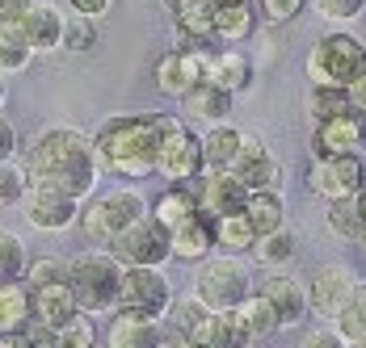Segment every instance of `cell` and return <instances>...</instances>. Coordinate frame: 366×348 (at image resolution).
<instances>
[{"instance_id": "cell-54", "label": "cell", "mask_w": 366, "mask_h": 348, "mask_svg": "<svg viewBox=\"0 0 366 348\" xmlns=\"http://www.w3.org/2000/svg\"><path fill=\"white\" fill-rule=\"evenodd\" d=\"M164 4H173V0H164Z\"/></svg>"}, {"instance_id": "cell-13", "label": "cell", "mask_w": 366, "mask_h": 348, "mask_svg": "<svg viewBox=\"0 0 366 348\" xmlns=\"http://www.w3.org/2000/svg\"><path fill=\"white\" fill-rule=\"evenodd\" d=\"M194 189H198V202H202V210L211 218L236 214V210H244V202H249V185L232 173V168H207V173L194 180Z\"/></svg>"}, {"instance_id": "cell-36", "label": "cell", "mask_w": 366, "mask_h": 348, "mask_svg": "<svg viewBox=\"0 0 366 348\" xmlns=\"http://www.w3.org/2000/svg\"><path fill=\"white\" fill-rule=\"evenodd\" d=\"M345 336V344H366V285L354 290V298L345 302V311L332 319Z\"/></svg>"}, {"instance_id": "cell-26", "label": "cell", "mask_w": 366, "mask_h": 348, "mask_svg": "<svg viewBox=\"0 0 366 348\" xmlns=\"http://www.w3.org/2000/svg\"><path fill=\"white\" fill-rule=\"evenodd\" d=\"M257 26L253 0H219L215 4V38L219 42H244Z\"/></svg>"}, {"instance_id": "cell-30", "label": "cell", "mask_w": 366, "mask_h": 348, "mask_svg": "<svg viewBox=\"0 0 366 348\" xmlns=\"http://www.w3.org/2000/svg\"><path fill=\"white\" fill-rule=\"evenodd\" d=\"M325 222H329V231L337 235V240H345V244H362L366 214H362V206H358V198H337V202H329Z\"/></svg>"}, {"instance_id": "cell-46", "label": "cell", "mask_w": 366, "mask_h": 348, "mask_svg": "<svg viewBox=\"0 0 366 348\" xmlns=\"http://www.w3.org/2000/svg\"><path fill=\"white\" fill-rule=\"evenodd\" d=\"M34 0H0V26H17L26 13H30Z\"/></svg>"}, {"instance_id": "cell-48", "label": "cell", "mask_w": 366, "mask_h": 348, "mask_svg": "<svg viewBox=\"0 0 366 348\" xmlns=\"http://www.w3.org/2000/svg\"><path fill=\"white\" fill-rule=\"evenodd\" d=\"M13 151H17V130H13V122L0 113V160H13Z\"/></svg>"}, {"instance_id": "cell-5", "label": "cell", "mask_w": 366, "mask_h": 348, "mask_svg": "<svg viewBox=\"0 0 366 348\" xmlns=\"http://www.w3.org/2000/svg\"><path fill=\"white\" fill-rule=\"evenodd\" d=\"M194 294L211 307V311H232L253 294V269L240 260V252H223V256H207L198 260V277H194Z\"/></svg>"}, {"instance_id": "cell-39", "label": "cell", "mask_w": 366, "mask_h": 348, "mask_svg": "<svg viewBox=\"0 0 366 348\" xmlns=\"http://www.w3.org/2000/svg\"><path fill=\"white\" fill-rule=\"evenodd\" d=\"M26 193H30V173L17 168L13 160H0V210L21 206Z\"/></svg>"}, {"instance_id": "cell-9", "label": "cell", "mask_w": 366, "mask_h": 348, "mask_svg": "<svg viewBox=\"0 0 366 348\" xmlns=\"http://www.w3.org/2000/svg\"><path fill=\"white\" fill-rule=\"evenodd\" d=\"M118 307L160 323V319L169 314V307H173V285L160 273V265H122Z\"/></svg>"}, {"instance_id": "cell-2", "label": "cell", "mask_w": 366, "mask_h": 348, "mask_svg": "<svg viewBox=\"0 0 366 348\" xmlns=\"http://www.w3.org/2000/svg\"><path fill=\"white\" fill-rule=\"evenodd\" d=\"M102 168L127 180H144L156 173V113H114L93 135Z\"/></svg>"}, {"instance_id": "cell-38", "label": "cell", "mask_w": 366, "mask_h": 348, "mask_svg": "<svg viewBox=\"0 0 366 348\" xmlns=\"http://www.w3.org/2000/svg\"><path fill=\"white\" fill-rule=\"evenodd\" d=\"M97 46V17H89V13H68L64 17V51H93Z\"/></svg>"}, {"instance_id": "cell-53", "label": "cell", "mask_w": 366, "mask_h": 348, "mask_svg": "<svg viewBox=\"0 0 366 348\" xmlns=\"http://www.w3.org/2000/svg\"><path fill=\"white\" fill-rule=\"evenodd\" d=\"M362 247H366V235H362Z\"/></svg>"}, {"instance_id": "cell-20", "label": "cell", "mask_w": 366, "mask_h": 348, "mask_svg": "<svg viewBox=\"0 0 366 348\" xmlns=\"http://www.w3.org/2000/svg\"><path fill=\"white\" fill-rule=\"evenodd\" d=\"M185 340H189L194 348H236V344H249L232 311H207L194 327H189V332H185Z\"/></svg>"}, {"instance_id": "cell-8", "label": "cell", "mask_w": 366, "mask_h": 348, "mask_svg": "<svg viewBox=\"0 0 366 348\" xmlns=\"http://www.w3.org/2000/svg\"><path fill=\"white\" fill-rule=\"evenodd\" d=\"M110 252L122 265H164V260L173 256V231H169L152 210H144L135 222H127V227L114 235Z\"/></svg>"}, {"instance_id": "cell-40", "label": "cell", "mask_w": 366, "mask_h": 348, "mask_svg": "<svg viewBox=\"0 0 366 348\" xmlns=\"http://www.w3.org/2000/svg\"><path fill=\"white\" fill-rule=\"evenodd\" d=\"M93 344H97V327H93V314L80 311L72 323L59 332V348H93Z\"/></svg>"}, {"instance_id": "cell-44", "label": "cell", "mask_w": 366, "mask_h": 348, "mask_svg": "<svg viewBox=\"0 0 366 348\" xmlns=\"http://www.w3.org/2000/svg\"><path fill=\"white\" fill-rule=\"evenodd\" d=\"M303 4L307 0H261V13L269 17V21H291L303 13Z\"/></svg>"}, {"instance_id": "cell-28", "label": "cell", "mask_w": 366, "mask_h": 348, "mask_svg": "<svg viewBox=\"0 0 366 348\" xmlns=\"http://www.w3.org/2000/svg\"><path fill=\"white\" fill-rule=\"evenodd\" d=\"M207 80H215V84L227 88V93H244V88L253 84V63H249L244 51H215L211 76H207Z\"/></svg>"}, {"instance_id": "cell-50", "label": "cell", "mask_w": 366, "mask_h": 348, "mask_svg": "<svg viewBox=\"0 0 366 348\" xmlns=\"http://www.w3.org/2000/svg\"><path fill=\"white\" fill-rule=\"evenodd\" d=\"M4 93H9V84H4V71H0V105H4Z\"/></svg>"}, {"instance_id": "cell-37", "label": "cell", "mask_w": 366, "mask_h": 348, "mask_svg": "<svg viewBox=\"0 0 366 348\" xmlns=\"http://www.w3.org/2000/svg\"><path fill=\"white\" fill-rule=\"evenodd\" d=\"M30 269V252H26V240L17 231H0V281L9 277H26Z\"/></svg>"}, {"instance_id": "cell-17", "label": "cell", "mask_w": 366, "mask_h": 348, "mask_svg": "<svg viewBox=\"0 0 366 348\" xmlns=\"http://www.w3.org/2000/svg\"><path fill=\"white\" fill-rule=\"evenodd\" d=\"M232 97H236V93L219 88L215 80H198L194 88H185L177 101H182V118L215 126V122H227V113H232Z\"/></svg>"}, {"instance_id": "cell-45", "label": "cell", "mask_w": 366, "mask_h": 348, "mask_svg": "<svg viewBox=\"0 0 366 348\" xmlns=\"http://www.w3.org/2000/svg\"><path fill=\"white\" fill-rule=\"evenodd\" d=\"M345 344V336H341V327L332 323V327H316V332H307V340L303 348H341Z\"/></svg>"}, {"instance_id": "cell-15", "label": "cell", "mask_w": 366, "mask_h": 348, "mask_svg": "<svg viewBox=\"0 0 366 348\" xmlns=\"http://www.w3.org/2000/svg\"><path fill=\"white\" fill-rule=\"evenodd\" d=\"M232 173L249 185V193L253 189H278L282 185V168L269 155V147L261 143V135H240V151L232 160Z\"/></svg>"}, {"instance_id": "cell-49", "label": "cell", "mask_w": 366, "mask_h": 348, "mask_svg": "<svg viewBox=\"0 0 366 348\" xmlns=\"http://www.w3.org/2000/svg\"><path fill=\"white\" fill-rule=\"evenodd\" d=\"M114 0H72L76 13H89V17H102V13H110Z\"/></svg>"}, {"instance_id": "cell-41", "label": "cell", "mask_w": 366, "mask_h": 348, "mask_svg": "<svg viewBox=\"0 0 366 348\" xmlns=\"http://www.w3.org/2000/svg\"><path fill=\"white\" fill-rule=\"evenodd\" d=\"M26 281H30V290L34 285H51V281H68V260L38 256V260H30V269H26Z\"/></svg>"}, {"instance_id": "cell-19", "label": "cell", "mask_w": 366, "mask_h": 348, "mask_svg": "<svg viewBox=\"0 0 366 348\" xmlns=\"http://www.w3.org/2000/svg\"><path fill=\"white\" fill-rule=\"evenodd\" d=\"M76 314H80V302H76V294H72V285H68V281L34 285V319H38V323H46V327L64 332Z\"/></svg>"}, {"instance_id": "cell-25", "label": "cell", "mask_w": 366, "mask_h": 348, "mask_svg": "<svg viewBox=\"0 0 366 348\" xmlns=\"http://www.w3.org/2000/svg\"><path fill=\"white\" fill-rule=\"evenodd\" d=\"M152 214L173 231V227H182L185 218H194V214H202V202H198V189L194 185H169L156 202H152Z\"/></svg>"}, {"instance_id": "cell-24", "label": "cell", "mask_w": 366, "mask_h": 348, "mask_svg": "<svg viewBox=\"0 0 366 348\" xmlns=\"http://www.w3.org/2000/svg\"><path fill=\"white\" fill-rule=\"evenodd\" d=\"M232 314H236V323H240V332H244V340L253 344V340H265V336H274L278 327H282V319H278V311L269 307V298L265 294H249L240 307H232Z\"/></svg>"}, {"instance_id": "cell-31", "label": "cell", "mask_w": 366, "mask_h": 348, "mask_svg": "<svg viewBox=\"0 0 366 348\" xmlns=\"http://www.w3.org/2000/svg\"><path fill=\"white\" fill-rule=\"evenodd\" d=\"M240 135L244 130H236L227 122L207 126V135H202V160H207V168H232V160L240 151Z\"/></svg>"}, {"instance_id": "cell-32", "label": "cell", "mask_w": 366, "mask_h": 348, "mask_svg": "<svg viewBox=\"0 0 366 348\" xmlns=\"http://www.w3.org/2000/svg\"><path fill=\"white\" fill-rule=\"evenodd\" d=\"M211 222H215V247H227V252H253L257 227L249 222L244 210H236V214H219V218H211Z\"/></svg>"}, {"instance_id": "cell-34", "label": "cell", "mask_w": 366, "mask_h": 348, "mask_svg": "<svg viewBox=\"0 0 366 348\" xmlns=\"http://www.w3.org/2000/svg\"><path fill=\"white\" fill-rule=\"evenodd\" d=\"M350 93L337 88V84H312L307 88V118L312 122H325V118H337V113H350Z\"/></svg>"}, {"instance_id": "cell-7", "label": "cell", "mask_w": 366, "mask_h": 348, "mask_svg": "<svg viewBox=\"0 0 366 348\" xmlns=\"http://www.w3.org/2000/svg\"><path fill=\"white\" fill-rule=\"evenodd\" d=\"M366 63V46L354 34H325L307 51V80L345 88Z\"/></svg>"}, {"instance_id": "cell-35", "label": "cell", "mask_w": 366, "mask_h": 348, "mask_svg": "<svg viewBox=\"0 0 366 348\" xmlns=\"http://www.w3.org/2000/svg\"><path fill=\"white\" fill-rule=\"evenodd\" d=\"M34 55H38V51L26 42V38H21V30H17V26H0V71H4V76L26 71Z\"/></svg>"}, {"instance_id": "cell-42", "label": "cell", "mask_w": 366, "mask_h": 348, "mask_svg": "<svg viewBox=\"0 0 366 348\" xmlns=\"http://www.w3.org/2000/svg\"><path fill=\"white\" fill-rule=\"evenodd\" d=\"M207 311H211V307H207L198 294H194V298H173V307H169V319L182 327V336H185V332H189V327H194V323H198V319H202Z\"/></svg>"}, {"instance_id": "cell-16", "label": "cell", "mask_w": 366, "mask_h": 348, "mask_svg": "<svg viewBox=\"0 0 366 348\" xmlns=\"http://www.w3.org/2000/svg\"><path fill=\"white\" fill-rule=\"evenodd\" d=\"M64 9L59 4H51V0H34L30 4V13L17 21V30H21V38L34 46L38 55H46V51H59L64 46Z\"/></svg>"}, {"instance_id": "cell-22", "label": "cell", "mask_w": 366, "mask_h": 348, "mask_svg": "<svg viewBox=\"0 0 366 348\" xmlns=\"http://www.w3.org/2000/svg\"><path fill=\"white\" fill-rule=\"evenodd\" d=\"M106 344L110 348H156L160 344L156 319H144V314L118 307V314H114L110 327H106Z\"/></svg>"}, {"instance_id": "cell-6", "label": "cell", "mask_w": 366, "mask_h": 348, "mask_svg": "<svg viewBox=\"0 0 366 348\" xmlns=\"http://www.w3.org/2000/svg\"><path fill=\"white\" fill-rule=\"evenodd\" d=\"M147 210L144 193L139 189H106V193H93L89 198V206L80 210V231L93 240V244L110 247L114 235L127 227V222H135L139 214Z\"/></svg>"}, {"instance_id": "cell-29", "label": "cell", "mask_w": 366, "mask_h": 348, "mask_svg": "<svg viewBox=\"0 0 366 348\" xmlns=\"http://www.w3.org/2000/svg\"><path fill=\"white\" fill-rule=\"evenodd\" d=\"M244 214H249V222L257 227V235L287 227V206H282V193L278 189H253L249 202H244Z\"/></svg>"}, {"instance_id": "cell-1", "label": "cell", "mask_w": 366, "mask_h": 348, "mask_svg": "<svg viewBox=\"0 0 366 348\" xmlns=\"http://www.w3.org/2000/svg\"><path fill=\"white\" fill-rule=\"evenodd\" d=\"M26 173H30V185H51V189L72 193L76 202H84V198L97 193V180H102L106 168H102L97 143L89 139L84 130H76V126H46L30 143Z\"/></svg>"}, {"instance_id": "cell-3", "label": "cell", "mask_w": 366, "mask_h": 348, "mask_svg": "<svg viewBox=\"0 0 366 348\" xmlns=\"http://www.w3.org/2000/svg\"><path fill=\"white\" fill-rule=\"evenodd\" d=\"M68 285H72L80 311L89 314H110L118 311V290H122V260L114 256L110 247H89L72 256L68 265Z\"/></svg>"}, {"instance_id": "cell-52", "label": "cell", "mask_w": 366, "mask_h": 348, "mask_svg": "<svg viewBox=\"0 0 366 348\" xmlns=\"http://www.w3.org/2000/svg\"><path fill=\"white\" fill-rule=\"evenodd\" d=\"M362 155H366V139H362Z\"/></svg>"}, {"instance_id": "cell-27", "label": "cell", "mask_w": 366, "mask_h": 348, "mask_svg": "<svg viewBox=\"0 0 366 348\" xmlns=\"http://www.w3.org/2000/svg\"><path fill=\"white\" fill-rule=\"evenodd\" d=\"M215 4L219 0H173V21H177V34L189 38H215Z\"/></svg>"}, {"instance_id": "cell-23", "label": "cell", "mask_w": 366, "mask_h": 348, "mask_svg": "<svg viewBox=\"0 0 366 348\" xmlns=\"http://www.w3.org/2000/svg\"><path fill=\"white\" fill-rule=\"evenodd\" d=\"M34 319V290L26 277L0 281V332H21Z\"/></svg>"}, {"instance_id": "cell-43", "label": "cell", "mask_w": 366, "mask_h": 348, "mask_svg": "<svg viewBox=\"0 0 366 348\" xmlns=\"http://www.w3.org/2000/svg\"><path fill=\"white\" fill-rule=\"evenodd\" d=\"M316 4V13L320 17H329V21H358L366 9V0H312Z\"/></svg>"}, {"instance_id": "cell-11", "label": "cell", "mask_w": 366, "mask_h": 348, "mask_svg": "<svg viewBox=\"0 0 366 348\" xmlns=\"http://www.w3.org/2000/svg\"><path fill=\"white\" fill-rule=\"evenodd\" d=\"M21 206L38 231H68L72 222H80V202L64 189H51V185H30Z\"/></svg>"}, {"instance_id": "cell-18", "label": "cell", "mask_w": 366, "mask_h": 348, "mask_svg": "<svg viewBox=\"0 0 366 348\" xmlns=\"http://www.w3.org/2000/svg\"><path fill=\"white\" fill-rule=\"evenodd\" d=\"M257 294H265V298H269V307L278 311L282 327L303 323V314L312 311V307H307V290H303L295 277H287V273H269V277L257 285Z\"/></svg>"}, {"instance_id": "cell-14", "label": "cell", "mask_w": 366, "mask_h": 348, "mask_svg": "<svg viewBox=\"0 0 366 348\" xmlns=\"http://www.w3.org/2000/svg\"><path fill=\"white\" fill-rule=\"evenodd\" d=\"M366 139V113L350 109V113H337L316 122L312 130V155H345V151H362Z\"/></svg>"}, {"instance_id": "cell-21", "label": "cell", "mask_w": 366, "mask_h": 348, "mask_svg": "<svg viewBox=\"0 0 366 348\" xmlns=\"http://www.w3.org/2000/svg\"><path fill=\"white\" fill-rule=\"evenodd\" d=\"M211 252H215V222H211L207 210L194 214V218H185L182 227H173V256H177V260L198 265V260H207Z\"/></svg>"}, {"instance_id": "cell-33", "label": "cell", "mask_w": 366, "mask_h": 348, "mask_svg": "<svg viewBox=\"0 0 366 348\" xmlns=\"http://www.w3.org/2000/svg\"><path fill=\"white\" fill-rule=\"evenodd\" d=\"M253 256L265 265V269H282V265H291V260H295V235H291V227H278V231L257 235Z\"/></svg>"}, {"instance_id": "cell-12", "label": "cell", "mask_w": 366, "mask_h": 348, "mask_svg": "<svg viewBox=\"0 0 366 348\" xmlns=\"http://www.w3.org/2000/svg\"><path fill=\"white\" fill-rule=\"evenodd\" d=\"M354 290H358V277L345 265H325V269H316V277L307 285V307H312V314L332 323L345 311V302L354 298Z\"/></svg>"}, {"instance_id": "cell-4", "label": "cell", "mask_w": 366, "mask_h": 348, "mask_svg": "<svg viewBox=\"0 0 366 348\" xmlns=\"http://www.w3.org/2000/svg\"><path fill=\"white\" fill-rule=\"evenodd\" d=\"M156 173L169 185H194L207 173L202 135L189 130V118L182 113H156Z\"/></svg>"}, {"instance_id": "cell-51", "label": "cell", "mask_w": 366, "mask_h": 348, "mask_svg": "<svg viewBox=\"0 0 366 348\" xmlns=\"http://www.w3.org/2000/svg\"><path fill=\"white\" fill-rule=\"evenodd\" d=\"M358 206H362V214H366V185L358 189Z\"/></svg>"}, {"instance_id": "cell-47", "label": "cell", "mask_w": 366, "mask_h": 348, "mask_svg": "<svg viewBox=\"0 0 366 348\" xmlns=\"http://www.w3.org/2000/svg\"><path fill=\"white\" fill-rule=\"evenodd\" d=\"M345 93H350V105H354L358 113H366V63H362V71L345 84Z\"/></svg>"}, {"instance_id": "cell-10", "label": "cell", "mask_w": 366, "mask_h": 348, "mask_svg": "<svg viewBox=\"0 0 366 348\" xmlns=\"http://www.w3.org/2000/svg\"><path fill=\"white\" fill-rule=\"evenodd\" d=\"M307 185L316 198L337 202V198H358L366 185V155L362 151H345V155H312V173Z\"/></svg>"}]
</instances>
